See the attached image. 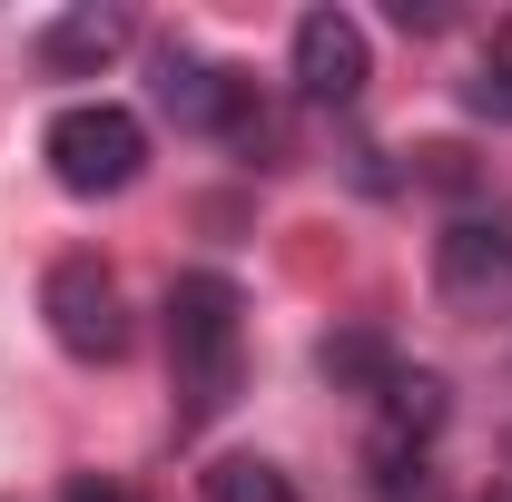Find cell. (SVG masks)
Listing matches in <instances>:
<instances>
[{"instance_id":"7a4b0ae2","label":"cell","mask_w":512,"mask_h":502,"mask_svg":"<svg viewBox=\"0 0 512 502\" xmlns=\"http://www.w3.org/2000/svg\"><path fill=\"white\" fill-rule=\"evenodd\" d=\"M40 158H50V178H60L69 197H119V188H138V168H148V128L128 119L119 99H79V109L50 119Z\"/></svg>"},{"instance_id":"8fae6325","label":"cell","mask_w":512,"mask_h":502,"mask_svg":"<svg viewBox=\"0 0 512 502\" xmlns=\"http://www.w3.org/2000/svg\"><path fill=\"white\" fill-rule=\"evenodd\" d=\"M463 99L483 109V119H512V20L493 30V50H483V69L463 79Z\"/></svg>"},{"instance_id":"ba28073f","label":"cell","mask_w":512,"mask_h":502,"mask_svg":"<svg viewBox=\"0 0 512 502\" xmlns=\"http://www.w3.org/2000/svg\"><path fill=\"white\" fill-rule=\"evenodd\" d=\"M316 365H325V384H335V394H384V384H394V355H384V335H325Z\"/></svg>"},{"instance_id":"6da1fadb","label":"cell","mask_w":512,"mask_h":502,"mask_svg":"<svg viewBox=\"0 0 512 502\" xmlns=\"http://www.w3.org/2000/svg\"><path fill=\"white\" fill-rule=\"evenodd\" d=\"M237 365H247V296L227 276H178L168 286V384H178V424H217L237 404Z\"/></svg>"},{"instance_id":"5b68a950","label":"cell","mask_w":512,"mask_h":502,"mask_svg":"<svg viewBox=\"0 0 512 502\" xmlns=\"http://www.w3.org/2000/svg\"><path fill=\"white\" fill-rule=\"evenodd\" d=\"M158 99H168V119H178V128H237V119H247V79L217 69V60H188V50H168Z\"/></svg>"},{"instance_id":"277c9868","label":"cell","mask_w":512,"mask_h":502,"mask_svg":"<svg viewBox=\"0 0 512 502\" xmlns=\"http://www.w3.org/2000/svg\"><path fill=\"white\" fill-rule=\"evenodd\" d=\"M375 79V50H365V20L355 10H306L296 20V89L316 109H355Z\"/></svg>"},{"instance_id":"5bb4252c","label":"cell","mask_w":512,"mask_h":502,"mask_svg":"<svg viewBox=\"0 0 512 502\" xmlns=\"http://www.w3.org/2000/svg\"><path fill=\"white\" fill-rule=\"evenodd\" d=\"M493 502H512V493H493Z\"/></svg>"},{"instance_id":"30bf717a","label":"cell","mask_w":512,"mask_h":502,"mask_svg":"<svg viewBox=\"0 0 512 502\" xmlns=\"http://www.w3.org/2000/svg\"><path fill=\"white\" fill-rule=\"evenodd\" d=\"M384 414H394V443H424L434 424H444V384L434 375H394L384 384Z\"/></svg>"},{"instance_id":"9c48e42d","label":"cell","mask_w":512,"mask_h":502,"mask_svg":"<svg viewBox=\"0 0 512 502\" xmlns=\"http://www.w3.org/2000/svg\"><path fill=\"white\" fill-rule=\"evenodd\" d=\"M207 502H296V483H286L276 463H256V453H227V463L207 473Z\"/></svg>"},{"instance_id":"4fadbf2b","label":"cell","mask_w":512,"mask_h":502,"mask_svg":"<svg viewBox=\"0 0 512 502\" xmlns=\"http://www.w3.org/2000/svg\"><path fill=\"white\" fill-rule=\"evenodd\" d=\"M394 20H404V30H444L453 10H444V0H394Z\"/></svg>"},{"instance_id":"52a82bcc","label":"cell","mask_w":512,"mask_h":502,"mask_svg":"<svg viewBox=\"0 0 512 502\" xmlns=\"http://www.w3.org/2000/svg\"><path fill=\"white\" fill-rule=\"evenodd\" d=\"M128 50V10H99V0H89V10H69V20H50V40H40V60L60 69H109Z\"/></svg>"},{"instance_id":"7c38bea8","label":"cell","mask_w":512,"mask_h":502,"mask_svg":"<svg viewBox=\"0 0 512 502\" xmlns=\"http://www.w3.org/2000/svg\"><path fill=\"white\" fill-rule=\"evenodd\" d=\"M60 502H138V493H128V483H109V473H79Z\"/></svg>"},{"instance_id":"3957f363","label":"cell","mask_w":512,"mask_h":502,"mask_svg":"<svg viewBox=\"0 0 512 502\" xmlns=\"http://www.w3.org/2000/svg\"><path fill=\"white\" fill-rule=\"evenodd\" d=\"M40 315H50L60 355H79V365H119L128 355V296L99 256H60L40 276Z\"/></svg>"},{"instance_id":"8992f818","label":"cell","mask_w":512,"mask_h":502,"mask_svg":"<svg viewBox=\"0 0 512 502\" xmlns=\"http://www.w3.org/2000/svg\"><path fill=\"white\" fill-rule=\"evenodd\" d=\"M434 276H444V296L503 286V276H512V217H453L444 247H434Z\"/></svg>"}]
</instances>
